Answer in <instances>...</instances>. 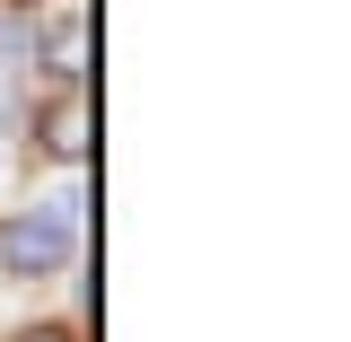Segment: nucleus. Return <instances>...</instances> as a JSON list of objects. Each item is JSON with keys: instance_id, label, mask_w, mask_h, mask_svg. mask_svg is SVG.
Wrapping results in <instances>:
<instances>
[{"instance_id": "nucleus-1", "label": "nucleus", "mask_w": 351, "mask_h": 342, "mask_svg": "<svg viewBox=\"0 0 351 342\" xmlns=\"http://www.w3.org/2000/svg\"><path fill=\"white\" fill-rule=\"evenodd\" d=\"M80 202L88 193H53V202H36L27 219H9V228H0V272H9V281H53V272H71V255H80Z\"/></svg>"}, {"instance_id": "nucleus-2", "label": "nucleus", "mask_w": 351, "mask_h": 342, "mask_svg": "<svg viewBox=\"0 0 351 342\" xmlns=\"http://www.w3.org/2000/svg\"><path fill=\"white\" fill-rule=\"evenodd\" d=\"M44 149H53L62 167H80V158H88V97H80V88L53 97V114H44Z\"/></svg>"}, {"instance_id": "nucleus-3", "label": "nucleus", "mask_w": 351, "mask_h": 342, "mask_svg": "<svg viewBox=\"0 0 351 342\" xmlns=\"http://www.w3.org/2000/svg\"><path fill=\"white\" fill-rule=\"evenodd\" d=\"M18 342H71V334H53V325H36V334H18Z\"/></svg>"}]
</instances>
